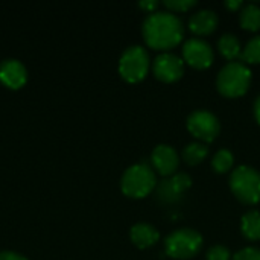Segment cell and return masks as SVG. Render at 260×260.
<instances>
[{
    "instance_id": "18",
    "label": "cell",
    "mask_w": 260,
    "mask_h": 260,
    "mask_svg": "<svg viewBox=\"0 0 260 260\" xmlns=\"http://www.w3.org/2000/svg\"><path fill=\"white\" fill-rule=\"evenodd\" d=\"M181 197H183V193L174 186L171 177L157 184V198L160 201H163V203H177Z\"/></svg>"
},
{
    "instance_id": "23",
    "label": "cell",
    "mask_w": 260,
    "mask_h": 260,
    "mask_svg": "<svg viewBox=\"0 0 260 260\" xmlns=\"http://www.w3.org/2000/svg\"><path fill=\"white\" fill-rule=\"evenodd\" d=\"M233 260H260V250L256 247L242 248L233 256Z\"/></svg>"
},
{
    "instance_id": "13",
    "label": "cell",
    "mask_w": 260,
    "mask_h": 260,
    "mask_svg": "<svg viewBox=\"0 0 260 260\" xmlns=\"http://www.w3.org/2000/svg\"><path fill=\"white\" fill-rule=\"evenodd\" d=\"M131 241L137 248H149L154 247L158 241H160V233L158 230L146 222H139L136 225H133L131 232H129Z\"/></svg>"
},
{
    "instance_id": "12",
    "label": "cell",
    "mask_w": 260,
    "mask_h": 260,
    "mask_svg": "<svg viewBox=\"0 0 260 260\" xmlns=\"http://www.w3.org/2000/svg\"><path fill=\"white\" fill-rule=\"evenodd\" d=\"M26 67L18 59H5L0 64V79L8 87L17 88L26 82Z\"/></svg>"
},
{
    "instance_id": "6",
    "label": "cell",
    "mask_w": 260,
    "mask_h": 260,
    "mask_svg": "<svg viewBox=\"0 0 260 260\" xmlns=\"http://www.w3.org/2000/svg\"><path fill=\"white\" fill-rule=\"evenodd\" d=\"M151 67L149 53L142 46L128 47L119 59L120 76L128 82H140L146 78Z\"/></svg>"
},
{
    "instance_id": "20",
    "label": "cell",
    "mask_w": 260,
    "mask_h": 260,
    "mask_svg": "<svg viewBox=\"0 0 260 260\" xmlns=\"http://www.w3.org/2000/svg\"><path fill=\"white\" fill-rule=\"evenodd\" d=\"M239 59L244 64H260V35L253 37L245 47H242Z\"/></svg>"
},
{
    "instance_id": "21",
    "label": "cell",
    "mask_w": 260,
    "mask_h": 260,
    "mask_svg": "<svg viewBox=\"0 0 260 260\" xmlns=\"http://www.w3.org/2000/svg\"><path fill=\"white\" fill-rule=\"evenodd\" d=\"M163 6L172 14L187 12L189 9L197 6V2L195 0H168V2H163Z\"/></svg>"
},
{
    "instance_id": "24",
    "label": "cell",
    "mask_w": 260,
    "mask_h": 260,
    "mask_svg": "<svg viewBox=\"0 0 260 260\" xmlns=\"http://www.w3.org/2000/svg\"><path fill=\"white\" fill-rule=\"evenodd\" d=\"M158 6H160V2H157V0H143L139 3V8L143 9L145 12H149V14L157 12Z\"/></svg>"
},
{
    "instance_id": "4",
    "label": "cell",
    "mask_w": 260,
    "mask_h": 260,
    "mask_svg": "<svg viewBox=\"0 0 260 260\" xmlns=\"http://www.w3.org/2000/svg\"><path fill=\"white\" fill-rule=\"evenodd\" d=\"M157 184L155 172L145 163L129 166L120 180L122 192L129 198H145L157 187Z\"/></svg>"
},
{
    "instance_id": "10",
    "label": "cell",
    "mask_w": 260,
    "mask_h": 260,
    "mask_svg": "<svg viewBox=\"0 0 260 260\" xmlns=\"http://www.w3.org/2000/svg\"><path fill=\"white\" fill-rule=\"evenodd\" d=\"M151 165L161 177H172L177 174L180 157L169 145H158L151 154Z\"/></svg>"
},
{
    "instance_id": "26",
    "label": "cell",
    "mask_w": 260,
    "mask_h": 260,
    "mask_svg": "<svg viewBox=\"0 0 260 260\" xmlns=\"http://www.w3.org/2000/svg\"><path fill=\"white\" fill-rule=\"evenodd\" d=\"M0 260H27L24 256L14 253V251H2L0 253Z\"/></svg>"
},
{
    "instance_id": "27",
    "label": "cell",
    "mask_w": 260,
    "mask_h": 260,
    "mask_svg": "<svg viewBox=\"0 0 260 260\" xmlns=\"http://www.w3.org/2000/svg\"><path fill=\"white\" fill-rule=\"evenodd\" d=\"M254 117H256L257 123L260 125V94L257 96L256 102H254Z\"/></svg>"
},
{
    "instance_id": "1",
    "label": "cell",
    "mask_w": 260,
    "mask_h": 260,
    "mask_svg": "<svg viewBox=\"0 0 260 260\" xmlns=\"http://www.w3.org/2000/svg\"><path fill=\"white\" fill-rule=\"evenodd\" d=\"M142 35L148 47L168 52L183 41L184 24L175 14L169 11H157L145 18Z\"/></svg>"
},
{
    "instance_id": "7",
    "label": "cell",
    "mask_w": 260,
    "mask_h": 260,
    "mask_svg": "<svg viewBox=\"0 0 260 260\" xmlns=\"http://www.w3.org/2000/svg\"><path fill=\"white\" fill-rule=\"evenodd\" d=\"M187 131L201 143H212L221 133V123L218 117L207 110H195L189 114L186 122Z\"/></svg>"
},
{
    "instance_id": "22",
    "label": "cell",
    "mask_w": 260,
    "mask_h": 260,
    "mask_svg": "<svg viewBox=\"0 0 260 260\" xmlns=\"http://www.w3.org/2000/svg\"><path fill=\"white\" fill-rule=\"evenodd\" d=\"M206 259L207 260H230L232 259V254L229 251L227 247L224 245H213L209 248L207 254H206Z\"/></svg>"
},
{
    "instance_id": "8",
    "label": "cell",
    "mask_w": 260,
    "mask_h": 260,
    "mask_svg": "<svg viewBox=\"0 0 260 260\" xmlns=\"http://www.w3.org/2000/svg\"><path fill=\"white\" fill-rule=\"evenodd\" d=\"M215 53L212 46L203 38H189L183 44V61L184 64L197 69L206 70L213 64Z\"/></svg>"
},
{
    "instance_id": "5",
    "label": "cell",
    "mask_w": 260,
    "mask_h": 260,
    "mask_svg": "<svg viewBox=\"0 0 260 260\" xmlns=\"http://www.w3.org/2000/svg\"><path fill=\"white\" fill-rule=\"evenodd\" d=\"M203 248V236L193 229H178L165 239V253L171 259H193Z\"/></svg>"
},
{
    "instance_id": "16",
    "label": "cell",
    "mask_w": 260,
    "mask_h": 260,
    "mask_svg": "<svg viewBox=\"0 0 260 260\" xmlns=\"http://www.w3.org/2000/svg\"><path fill=\"white\" fill-rule=\"evenodd\" d=\"M241 232L248 241H260V212L248 210L241 219Z\"/></svg>"
},
{
    "instance_id": "14",
    "label": "cell",
    "mask_w": 260,
    "mask_h": 260,
    "mask_svg": "<svg viewBox=\"0 0 260 260\" xmlns=\"http://www.w3.org/2000/svg\"><path fill=\"white\" fill-rule=\"evenodd\" d=\"M218 50L219 53L229 61H236L241 53H242V46L241 41L236 35L233 34H224L219 40H218Z\"/></svg>"
},
{
    "instance_id": "9",
    "label": "cell",
    "mask_w": 260,
    "mask_h": 260,
    "mask_svg": "<svg viewBox=\"0 0 260 260\" xmlns=\"http://www.w3.org/2000/svg\"><path fill=\"white\" fill-rule=\"evenodd\" d=\"M152 73L161 82H177L184 75V61L175 53L163 52L152 61Z\"/></svg>"
},
{
    "instance_id": "2",
    "label": "cell",
    "mask_w": 260,
    "mask_h": 260,
    "mask_svg": "<svg viewBox=\"0 0 260 260\" xmlns=\"http://www.w3.org/2000/svg\"><path fill=\"white\" fill-rule=\"evenodd\" d=\"M251 79L253 75L247 64L241 61H232L219 70L216 78V88L224 98L236 99L248 91Z\"/></svg>"
},
{
    "instance_id": "17",
    "label": "cell",
    "mask_w": 260,
    "mask_h": 260,
    "mask_svg": "<svg viewBox=\"0 0 260 260\" xmlns=\"http://www.w3.org/2000/svg\"><path fill=\"white\" fill-rule=\"evenodd\" d=\"M209 146L206 143L201 142H192L187 146H184L181 158L184 160L186 165L189 166H197L200 163H203L207 157H209Z\"/></svg>"
},
{
    "instance_id": "11",
    "label": "cell",
    "mask_w": 260,
    "mask_h": 260,
    "mask_svg": "<svg viewBox=\"0 0 260 260\" xmlns=\"http://www.w3.org/2000/svg\"><path fill=\"white\" fill-rule=\"evenodd\" d=\"M218 23H219V18L215 11L200 9L190 15L187 26H189V30L195 35H198V38H200V37L213 34L218 27Z\"/></svg>"
},
{
    "instance_id": "3",
    "label": "cell",
    "mask_w": 260,
    "mask_h": 260,
    "mask_svg": "<svg viewBox=\"0 0 260 260\" xmlns=\"http://www.w3.org/2000/svg\"><path fill=\"white\" fill-rule=\"evenodd\" d=\"M230 189L238 201L245 206L260 203V172L251 166H238L230 175Z\"/></svg>"
},
{
    "instance_id": "25",
    "label": "cell",
    "mask_w": 260,
    "mask_h": 260,
    "mask_svg": "<svg viewBox=\"0 0 260 260\" xmlns=\"http://www.w3.org/2000/svg\"><path fill=\"white\" fill-rule=\"evenodd\" d=\"M244 5L245 3H242L241 0H225L224 2V8L229 9L230 12H239Z\"/></svg>"
},
{
    "instance_id": "19",
    "label": "cell",
    "mask_w": 260,
    "mask_h": 260,
    "mask_svg": "<svg viewBox=\"0 0 260 260\" xmlns=\"http://www.w3.org/2000/svg\"><path fill=\"white\" fill-rule=\"evenodd\" d=\"M233 165H235V157L229 149H219L212 158V168L218 174H227L229 171L233 169Z\"/></svg>"
},
{
    "instance_id": "15",
    "label": "cell",
    "mask_w": 260,
    "mask_h": 260,
    "mask_svg": "<svg viewBox=\"0 0 260 260\" xmlns=\"http://www.w3.org/2000/svg\"><path fill=\"white\" fill-rule=\"evenodd\" d=\"M241 27L250 32L260 30V6L256 3H245L239 11Z\"/></svg>"
}]
</instances>
